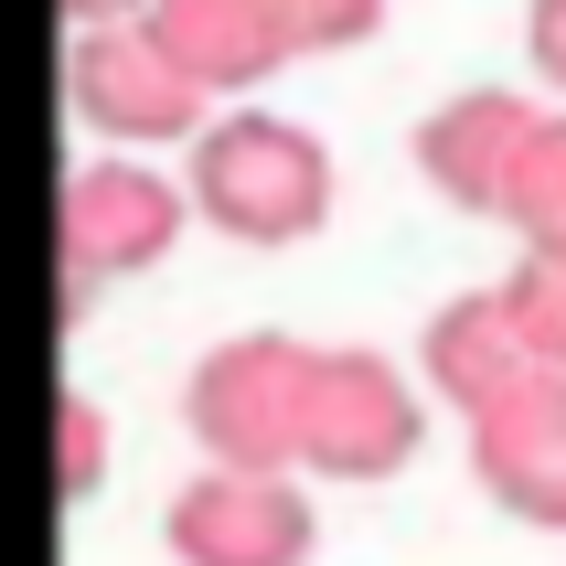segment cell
Listing matches in <instances>:
<instances>
[{"instance_id":"13","label":"cell","mask_w":566,"mask_h":566,"mask_svg":"<svg viewBox=\"0 0 566 566\" xmlns=\"http://www.w3.org/2000/svg\"><path fill=\"white\" fill-rule=\"evenodd\" d=\"M268 32H279V54H353V43H375L385 32V0H256Z\"/></svg>"},{"instance_id":"15","label":"cell","mask_w":566,"mask_h":566,"mask_svg":"<svg viewBox=\"0 0 566 566\" xmlns=\"http://www.w3.org/2000/svg\"><path fill=\"white\" fill-rule=\"evenodd\" d=\"M524 64L566 96V0H535V11H524Z\"/></svg>"},{"instance_id":"16","label":"cell","mask_w":566,"mask_h":566,"mask_svg":"<svg viewBox=\"0 0 566 566\" xmlns=\"http://www.w3.org/2000/svg\"><path fill=\"white\" fill-rule=\"evenodd\" d=\"M150 0H64V22H139Z\"/></svg>"},{"instance_id":"1","label":"cell","mask_w":566,"mask_h":566,"mask_svg":"<svg viewBox=\"0 0 566 566\" xmlns=\"http://www.w3.org/2000/svg\"><path fill=\"white\" fill-rule=\"evenodd\" d=\"M332 192H343V171H332V139L300 118H203V139H192V214L214 224V235H235V247H300V235H321L332 224Z\"/></svg>"},{"instance_id":"12","label":"cell","mask_w":566,"mask_h":566,"mask_svg":"<svg viewBox=\"0 0 566 566\" xmlns=\"http://www.w3.org/2000/svg\"><path fill=\"white\" fill-rule=\"evenodd\" d=\"M513 321V343L535 353V364H566V247H524L513 256V279L492 289Z\"/></svg>"},{"instance_id":"6","label":"cell","mask_w":566,"mask_h":566,"mask_svg":"<svg viewBox=\"0 0 566 566\" xmlns=\"http://www.w3.org/2000/svg\"><path fill=\"white\" fill-rule=\"evenodd\" d=\"M160 545L182 566H311L321 545V513L311 492L289 471H203L171 492V513H160Z\"/></svg>"},{"instance_id":"11","label":"cell","mask_w":566,"mask_h":566,"mask_svg":"<svg viewBox=\"0 0 566 566\" xmlns=\"http://www.w3.org/2000/svg\"><path fill=\"white\" fill-rule=\"evenodd\" d=\"M503 224L524 247H566V118H535V139L513 160V192H503Z\"/></svg>"},{"instance_id":"14","label":"cell","mask_w":566,"mask_h":566,"mask_svg":"<svg viewBox=\"0 0 566 566\" xmlns=\"http://www.w3.org/2000/svg\"><path fill=\"white\" fill-rule=\"evenodd\" d=\"M54 471H64V492H96V471H107V417L86 396H64V417H54Z\"/></svg>"},{"instance_id":"4","label":"cell","mask_w":566,"mask_h":566,"mask_svg":"<svg viewBox=\"0 0 566 566\" xmlns=\"http://www.w3.org/2000/svg\"><path fill=\"white\" fill-rule=\"evenodd\" d=\"M192 214V182H160L150 160H86L75 182H64L54 203V247H64V289L75 300H96V289L139 279V268H160L171 256V235H182Z\"/></svg>"},{"instance_id":"10","label":"cell","mask_w":566,"mask_h":566,"mask_svg":"<svg viewBox=\"0 0 566 566\" xmlns=\"http://www.w3.org/2000/svg\"><path fill=\"white\" fill-rule=\"evenodd\" d=\"M524 364H535V353L513 343V321H503L492 289H471V300H449V311L428 321V385H439V407H460V417H471L481 396H503Z\"/></svg>"},{"instance_id":"9","label":"cell","mask_w":566,"mask_h":566,"mask_svg":"<svg viewBox=\"0 0 566 566\" xmlns=\"http://www.w3.org/2000/svg\"><path fill=\"white\" fill-rule=\"evenodd\" d=\"M139 22H150V43L182 64L203 96H235V86H256V75H279V64H289L256 0H150Z\"/></svg>"},{"instance_id":"2","label":"cell","mask_w":566,"mask_h":566,"mask_svg":"<svg viewBox=\"0 0 566 566\" xmlns=\"http://www.w3.org/2000/svg\"><path fill=\"white\" fill-rule=\"evenodd\" d=\"M311 343L289 332H235L192 364L182 385V428L203 439V460L224 471H300V439H311Z\"/></svg>"},{"instance_id":"8","label":"cell","mask_w":566,"mask_h":566,"mask_svg":"<svg viewBox=\"0 0 566 566\" xmlns=\"http://www.w3.org/2000/svg\"><path fill=\"white\" fill-rule=\"evenodd\" d=\"M535 118H545V107L513 96V86H471V96H449V107H428V128H417V171H428V192L460 203V214H503L513 160H524Z\"/></svg>"},{"instance_id":"7","label":"cell","mask_w":566,"mask_h":566,"mask_svg":"<svg viewBox=\"0 0 566 566\" xmlns=\"http://www.w3.org/2000/svg\"><path fill=\"white\" fill-rule=\"evenodd\" d=\"M471 471L513 524L566 535V364H524L503 396L471 407Z\"/></svg>"},{"instance_id":"3","label":"cell","mask_w":566,"mask_h":566,"mask_svg":"<svg viewBox=\"0 0 566 566\" xmlns=\"http://www.w3.org/2000/svg\"><path fill=\"white\" fill-rule=\"evenodd\" d=\"M428 439V407H417V375L385 364L364 343H332L311 364V439H300V471L321 481H396Z\"/></svg>"},{"instance_id":"5","label":"cell","mask_w":566,"mask_h":566,"mask_svg":"<svg viewBox=\"0 0 566 566\" xmlns=\"http://www.w3.org/2000/svg\"><path fill=\"white\" fill-rule=\"evenodd\" d=\"M64 96H75V118H86L96 139H118V150L203 139V86L150 43V22H75Z\"/></svg>"}]
</instances>
